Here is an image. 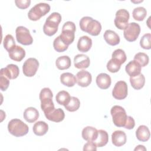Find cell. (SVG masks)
Returning a JSON list of instances; mask_svg holds the SVG:
<instances>
[{"label":"cell","instance_id":"obj_44","mask_svg":"<svg viewBox=\"0 0 151 151\" xmlns=\"http://www.w3.org/2000/svg\"><path fill=\"white\" fill-rule=\"evenodd\" d=\"M146 148L143 145H138L134 149V150H146Z\"/></svg>","mask_w":151,"mask_h":151},{"label":"cell","instance_id":"obj_5","mask_svg":"<svg viewBox=\"0 0 151 151\" xmlns=\"http://www.w3.org/2000/svg\"><path fill=\"white\" fill-rule=\"evenodd\" d=\"M50 11V6L47 3H39L33 6L28 13V17L31 21H37Z\"/></svg>","mask_w":151,"mask_h":151},{"label":"cell","instance_id":"obj_12","mask_svg":"<svg viewBox=\"0 0 151 151\" xmlns=\"http://www.w3.org/2000/svg\"><path fill=\"white\" fill-rule=\"evenodd\" d=\"M128 93L127 85L124 81H117L112 91V96L117 100L124 99Z\"/></svg>","mask_w":151,"mask_h":151},{"label":"cell","instance_id":"obj_31","mask_svg":"<svg viewBox=\"0 0 151 151\" xmlns=\"http://www.w3.org/2000/svg\"><path fill=\"white\" fill-rule=\"evenodd\" d=\"M70 98L71 96L70 94L67 91L64 90H61L59 91L55 97L57 102L59 104L63 105L64 106H65L69 103Z\"/></svg>","mask_w":151,"mask_h":151},{"label":"cell","instance_id":"obj_33","mask_svg":"<svg viewBox=\"0 0 151 151\" xmlns=\"http://www.w3.org/2000/svg\"><path fill=\"white\" fill-rule=\"evenodd\" d=\"M111 57V58L117 61L121 65L123 64L127 59V57L124 51L122 49H116L114 50L112 53Z\"/></svg>","mask_w":151,"mask_h":151},{"label":"cell","instance_id":"obj_36","mask_svg":"<svg viewBox=\"0 0 151 151\" xmlns=\"http://www.w3.org/2000/svg\"><path fill=\"white\" fill-rule=\"evenodd\" d=\"M133 60L137 62L141 67H145L148 64L149 58L146 54L144 52H138L134 55Z\"/></svg>","mask_w":151,"mask_h":151},{"label":"cell","instance_id":"obj_32","mask_svg":"<svg viewBox=\"0 0 151 151\" xmlns=\"http://www.w3.org/2000/svg\"><path fill=\"white\" fill-rule=\"evenodd\" d=\"M133 18L139 21H143L147 15L146 9L142 6H139L135 8L132 12Z\"/></svg>","mask_w":151,"mask_h":151},{"label":"cell","instance_id":"obj_8","mask_svg":"<svg viewBox=\"0 0 151 151\" xmlns=\"http://www.w3.org/2000/svg\"><path fill=\"white\" fill-rule=\"evenodd\" d=\"M16 38L17 41L24 45H31L33 42V38L28 29L23 27L19 26L16 28Z\"/></svg>","mask_w":151,"mask_h":151},{"label":"cell","instance_id":"obj_26","mask_svg":"<svg viewBox=\"0 0 151 151\" xmlns=\"http://www.w3.org/2000/svg\"><path fill=\"white\" fill-rule=\"evenodd\" d=\"M48 130V125L43 121H38L36 122L32 127L34 133L39 136H41L47 133Z\"/></svg>","mask_w":151,"mask_h":151},{"label":"cell","instance_id":"obj_30","mask_svg":"<svg viewBox=\"0 0 151 151\" xmlns=\"http://www.w3.org/2000/svg\"><path fill=\"white\" fill-rule=\"evenodd\" d=\"M109 141V135L107 132L104 130H99L97 139L93 142L97 147H103L105 146Z\"/></svg>","mask_w":151,"mask_h":151},{"label":"cell","instance_id":"obj_7","mask_svg":"<svg viewBox=\"0 0 151 151\" xmlns=\"http://www.w3.org/2000/svg\"><path fill=\"white\" fill-rule=\"evenodd\" d=\"M110 113L114 124L117 127H124L127 120V114L125 110L122 106H114L111 107Z\"/></svg>","mask_w":151,"mask_h":151},{"label":"cell","instance_id":"obj_6","mask_svg":"<svg viewBox=\"0 0 151 151\" xmlns=\"http://www.w3.org/2000/svg\"><path fill=\"white\" fill-rule=\"evenodd\" d=\"M76 29L75 24L71 21H67L64 24L61 34L59 36L65 43L69 45L74 40Z\"/></svg>","mask_w":151,"mask_h":151},{"label":"cell","instance_id":"obj_40","mask_svg":"<svg viewBox=\"0 0 151 151\" xmlns=\"http://www.w3.org/2000/svg\"><path fill=\"white\" fill-rule=\"evenodd\" d=\"M9 85V79L4 75L0 74V88L2 91H5Z\"/></svg>","mask_w":151,"mask_h":151},{"label":"cell","instance_id":"obj_42","mask_svg":"<svg viewBox=\"0 0 151 151\" xmlns=\"http://www.w3.org/2000/svg\"><path fill=\"white\" fill-rule=\"evenodd\" d=\"M134 126H135V122H134V119L130 116H127V120H126V122L124 127L127 129L130 130V129H133Z\"/></svg>","mask_w":151,"mask_h":151},{"label":"cell","instance_id":"obj_25","mask_svg":"<svg viewBox=\"0 0 151 151\" xmlns=\"http://www.w3.org/2000/svg\"><path fill=\"white\" fill-rule=\"evenodd\" d=\"M136 136L137 139L141 142L147 141L150 136L149 128L145 125H140L136 131Z\"/></svg>","mask_w":151,"mask_h":151},{"label":"cell","instance_id":"obj_14","mask_svg":"<svg viewBox=\"0 0 151 151\" xmlns=\"http://www.w3.org/2000/svg\"><path fill=\"white\" fill-rule=\"evenodd\" d=\"M76 80L78 86L83 87H87L91 83V74L87 71L81 70L76 74Z\"/></svg>","mask_w":151,"mask_h":151},{"label":"cell","instance_id":"obj_37","mask_svg":"<svg viewBox=\"0 0 151 151\" xmlns=\"http://www.w3.org/2000/svg\"><path fill=\"white\" fill-rule=\"evenodd\" d=\"M3 45L4 47L8 52H9L16 45L14 38L12 35L8 34L5 37L3 41Z\"/></svg>","mask_w":151,"mask_h":151},{"label":"cell","instance_id":"obj_35","mask_svg":"<svg viewBox=\"0 0 151 151\" xmlns=\"http://www.w3.org/2000/svg\"><path fill=\"white\" fill-rule=\"evenodd\" d=\"M53 47L54 50L58 52H61L65 51L66 50H67L68 47V45H67L66 43H65L60 37V36L57 37L53 42Z\"/></svg>","mask_w":151,"mask_h":151},{"label":"cell","instance_id":"obj_24","mask_svg":"<svg viewBox=\"0 0 151 151\" xmlns=\"http://www.w3.org/2000/svg\"><path fill=\"white\" fill-rule=\"evenodd\" d=\"M39 117V112L34 107L27 108L24 112V118L28 123L35 122Z\"/></svg>","mask_w":151,"mask_h":151},{"label":"cell","instance_id":"obj_43","mask_svg":"<svg viewBox=\"0 0 151 151\" xmlns=\"http://www.w3.org/2000/svg\"><path fill=\"white\" fill-rule=\"evenodd\" d=\"M97 150V146L93 142L88 141L87 142L83 147V150Z\"/></svg>","mask_w":151,"mask_h":151},{"label":"cell","instance_id":"obj_28","mask_svg":"<svg viewBox=\"0 0 151 151\" xmlns=\"http://www.w3.org/2000/svg\"><path fill=\"white\" fill-rule=\"evenodd\" d=\"M61 83L67 87H73L77 82L76 78L74 74L70 73H64L60 76Z\"/></svg>","mask_w":151,"mask_h":151},{"label":"cell","instance_id":"obj_21","mask_svg":"<svg viewBox=\"0 0 151 151\" xmlns=\"http://www.w3.org/2000/svg\"><path fill=\"white\" fill-rule=\"evenodd\" d=\"M92 46V40L88 36L81 37L77 42V48L78 51L83 52L88 51Z\"/></svg>","mask_w":151,"mask_h":151},{"label":"cell","instance_id":"obj_11","mask_svg":"<svg viewBox=\"0 0 151 151\" xmlns=\"http://www.w3.org/2000/svg\"><path fill=\"white\" fill-rule=\"evenodd\" d=\"M39 67V62L35 58H29L24 63L22 71L27 77H33L37 73Z\"/></svg>","mask_w":151,"mask_h":151},{"label":"cell","instance_id":"obj_20","mask_svg":"<svg viewBox=\"0 0 151 151\" xmlns=\"http://www.w3.org/2000/svg\"><path fill=\"white\" fill-rule=\"evenodd\" d=\"M111 80L106 73H100L96 77V84L101 89H107L111 85Z\"/></svg>","mask_w":151,"mask_h":151},{"label":"cell","instance_id":"obj_4","mask_svg":"<svg viewBox=\"0 0 151 151\" xmlns=\"http://www.w3.org/2000/svg\"><path fill=\"white\" fill-rule=\"evenodd\" d=\"M8 130L12 135L15 137H21L28 133L29 128L27 124L20 119H14L9 122Z\"/></svg>","mask_w":151,"mask_h":151},{"label":"cell","instance_id":"obj_13","mask_svg":"<svg viewBox=\"0 0 151 151\" xmlns=\"http://www.w3.org/2000/svg\"><path fill=\"white\" fill-rule=\"evenodd\" d=\"M19 74V70L18 67L13 64H8L6 67L1 68L0 70V74L5 76L9 80L17 78Z\"/></svg>","mask_w":151,"mask_h":151},{"label":"cell","instance_id":"obj_18","mask_svg":"<svg viewBox=\"0 0 151 151\" xmlns=\"http://www.w3.org/2000/svg\"><path fill=\"white\" fill-rule=\"evenodd\" d=\"M9 58L15 61H21L25 56V50L19 45H15L8 52Z\"/></svg>","mask_w":151,"mask_h":151},{"label":"cell","instance_id":"obj_34","mask_svg":"<svg viewBox=\"0 0 151 151\" xmlns=\"http://www.w3.org/2000/svg\"><path fill=\"white\" fill-rule=\"evenodd\" d=\"M80 106V101L77 97H71L69 103L65 105V109L68 111L73 112L77 111Z\"/></svg>","mask_w":151,"mask_h":151},{"label":"cell","instance_id":"obj_15","mask_svg":"<svg viewBox=\"0 0 151 151\" xmlns=\"http://www.w3.org/2000/svg\"><path fill=\"white\" fill-rule=\"evenodd\" d=\"M90 60L89 57L85 54H79L74 58V64L76 68L78 69H84L89 67Z\"/></svg>","mask_w":151,"mask_h":151},{"label":"cell","instance_id":"obj_19","mask_svg":"<svg viewBox=\"0 0 151 151\" xmlns=\"http://www.w3.org/2000/svg\"><path fill=\"white\" fill-rule=\"evenodd\" d=\"M81 135L85 140L87 142H94L97 139L98 130L94 127L87 126L83 129Z\"/></svg>","mask_w":151,"mask_h":151},{"label":"cell","instance_id":"obj_16","mask_svg":"<svg viewBox=\"0 0 151 151\" xmlns=\"http://www.w3.org/2000/svg\"><path fill=\"white\" fill-rule=\"evenodd\" d=\"M126 133L122 130H116L111 134L112 143L117 147H120L126 143Z\"/></svg>","mask_w":151,"mask_h":151},{"label":"cell","instance_id":"obj_22","mask_svg":"<svg viewBox=\"0 0 151 151\" xmlns=\"http://www.w3.org/2000/svg\"><path fill=\"white\" fill-rule=\"evenodd\" d=\"M103 37L106 42L112 46L116 45L120 42V37L119 35L116 32L110 29H107L104 32Z\"/></svg>","mask_w":151,"mask_h":151},{"label":"cell","instance_id":"obj_3","mask_svg":"<svg viewBox=\"0 0 151 151\" xmlns=\"http://www.w3.org/2000/svg\"><path fill=\"white\" fill-rule=\"evenodd\" d=\"M39 97L41 101V108L44 114L48 113L55 109L52 101L53 94L50 88L48 87L42 88L40 91Z\"/></svg>","mask_w":151,"mask_h":151},{"label":"cell","instance_id":"obj_38","mask_svg":"<svg viewBox=\"0 0 151 151\" xmlns=\"http://www.w3.org/2000/svg\"><path fill=\"white\" fill-rule=\"evenodd\" d=\"M151 34L150 33L145 34L142 36L140 41V45L142 48L145 50H150L151 48Z\"/></svg>","mask_w":151,"mask_h":151},{"label":"cell","instance_id":"obj_23","mask_svg":"<svg viewBox=\"0 0 151 151\" xmlns=\"http://www.w3.org/2000/svg\"><path fill=\"white\" fill-rule=\"evenodd\" d=\"M142 67L140 65L134 60L130 61L125 68L126 72L130 77H134L140 73Z\"/></svg>","mask_w":151,"mask_h":151},{"label":"cell","instance_id":"obj_10","mask_svg":"<svg viewBox=\"0 0 151 151\" xmlns=\"http://www.w3.org/2000/svg\"><path fill=\"white\" fill-rule=\"evenodd\" d=\"M129 12L125 9H119L116 13L114 21L115 26L119 29H124L129 24Z\"/></svg>","mask_w":151,"mask_h":151},{"label":"cell","instance_id":"obj_41","mask_svg":"<svg viewBox=\"0 0 151 151\" xmlns=\"http://www.w3.org/2000/svg\"><path fill=\"white\" fill-rule=\"evenodd\" d=\"M16 6L19 9H26L31 4L30 0H16L15 1Z\"/></svg>","mask_w":151,"mask_h":151},{"label":"cell","instance_id":"obj_27","mask_svg":"<svg viewBox=\"0 0 151 151\" xmlns=\"http://www.w3.org/2000/svg\"><path fill=\"white\" fill-rule=\"evenodd\" d=\"M130 82L133 88L135 90H140L143 88L145 85V77L143 74L140 73L134 77H130Z\"/></svg>","mask_w":151,"mask_h":151},{"label":"cell","instance_id":"obj_1","mask_svg":"<svg viewBox=\"0 0 151 151\" xmlns=\"http://www.w3.org/2000/svg\"><path fill=\"white\" fill-rule=\"evenodd\" d=\"M79 24L83 31L86 32L93 36L98 35L101 30V24L90 17H83L80 19Z\"/></svg>","mask_w":151,"mask_h":151},{"label":"cell","instance_id":"obj_39","mask_svg":"<svg viewBox=\"0 0 151 151\" xmlns=\"http://www.w3.org/2000/svg\"><path fill=\"white\" fill-rule=\"evenodd\" d=\"M107 69L111 73H117L120 69L121 64L114 59H110L107 64Z\"/></svg>","mask_w":151,"mask_h":151},{"label":"cell","instance_id":"obj_9","mask_svg":"<svg viewBox=\"0 0 151 151\" xmlns=\"http://www.w3.org/2000/svg\"><path fill=\"white\" fill-rule=\"evenodd\" d=\"M140 32V27L136 22L129 23L126 28L124 29L123 35L124 38L129 41L133 42L137 40Z\"/></svg>","mask_w":151,"mask_h":151},{"label":"cell","instance_id":"obj_17","mask_svg":"<svg viewBox=\"0 0 151 151\" xmlns=\"http://www.w3.org/2000/svg\"><path fill=\"white\" fill-rule=\"evenodd\" d=\"M44 115L48 120L54 122H60L63 121L65 117L64 112L61 108L54 109Z\"/></svg>","mask_w":151,"mask_h":151},{"label":"cell","instance_id":"obj_29","mask_svg":"<svg viewBox=\"0 0 151 151\" xmlns=\"http://www.w3.org/2000/svg\"><path fill=\"white\" fill-rule=\"evenodd\" d=\"M71 59L67 55L59 57L55 61V65L58 69L60 70H66L71 66Z\"/></svg>","mask_w":151,"mask_h":151},{"label":"cell","instance_id":"obj_2","mask_svg":"<svg viewBox=\"0 0 151 151\" xmlns=\"http://www.w3.org/2000/svg\"><path fill=\"white\" fill-rule=\"evenodd\" d=\"M61 21V15L58 12H52L47 18L44 26V33L48 36L54 35L58 31V25Z\"/></svg>","mask_w":151,"mask_h":151}]
</instances>
